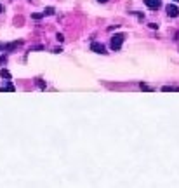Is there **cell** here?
Masks as SVG:
<instances>
[{
  "mask_svg": "<svg viewBox=\"0 0 179 188\" xmlns=\"http://www.w3.org/2000/svg\"><path fill=\"white\" fill-rule=\"evenodd\" d=\"M123 40H125V35L123 33H117L111 37V42H110V47H111L113 51H120V47H122Z\"/></svg>",
  "mask_w": 179,
  "mask_h": 188,
  "instance_id": "6da1fadb",
  "label": "cell"
},
{
  "mask_svg": "<svg viewBox=\"0 0 179 188\" xmlns=\"http://www.w3.org/2000/svg\"><path fill=\"white\" fill-rule=\"evenodd\" d=\"M90 51H92V53H97V54H106L105 45L99 44V42H92V44H90Z\"/></svg>",
  "mask_w": 179,
  "mask_h": 188,
  "instance_id": "7a4b0ae2",
  "label": "cell"
},
{
  "mask_svg": "<svg viewBox=\"0 0 179 188\" xmlns=\"http://www.w3.org/2000/svg\"><path fill=\"white\" fill-rule=\"evenodd\" d=\"M167 14L171 16V18H177V16H179V9L176 7V5L169 4V5H167Z\"/></svg>",
  "mask_w": 179,
  "mask_h": 188,
  "instance_id": "3957f363",
  "label": "cell"
},
{
  "mask_svg": "<svg viewBox=\"0 0 179 188\" xmlns=\"http://www.w3.org/2000/svg\"><path fill=\"white\" fill-rule=\"evenodd\" d=\"M144 4L148 5V7H151V9H158L162 5V2L160 0H144Z\"/></svg>",
  "mask_w": 179,
  "mask_h": 188,
  "instance_id": "277c9868",
  "label": "cell"
},
{
  "mask_svg": "<svg viewBox=\"0 0 179 188\" xmlns=\"http://www.w3.org/2000/svg\"><path fill=\"white\" fill-rule=\"evenodd\" d=\"M23 44V40H18V42H11V44H7L5 45V51H12V49H16V47H19V45Z\"/></svg>",
  "mask_w": 179,
  "mask_h": 188,
  "instance_id": "5b68a950",
  "label": "cell"
},
{
  "mask_svg": "<svg viewBox=\"0 0 179 188\" xmlns=\"http://www.w3.org/2000/svg\"><path fill=\"white\" fill-rule=\"evenodd\" d=\"M0 91H9V92H14V91H16V87L12 86L11 82H9V84H5V86H2V87H0Z\"/></svg>",
  "mask_w": 179,
  "mask_h": 188,
  "instance_id": "8992f818",
  "label": "cell"
},
{
  "mask_svg": "<svg viewBox=\"0 0 179 188\" xmlns=\"http://www.w3.org/2000/svg\"><path fill=\"white\" fill-rule=\"evenodd\" d=\"M0 75H2V79L11 80V72H9V70H5V68H2V70H0Z\"/></svg>",
  "mask_w": 179,
  "mask_h": 188,
  "instance_id": "52a82bcc",
  "label": "cell"
},
{
  "mask_svg": "<svg viewBox=\"0 0 179 188\" xmlns=\"http://www.w3.org/2000/svg\"><path fill=\"white\" fill-rule=\"evenodd\" d=\"M162 91H164V92H169V91H177V92H179V87H171V86H165Z\"/></svg>",
  "mask_w": 179,
  "mask_h": 188,
  "instance_id": "ba28073f",
  "label": "cell"
},
{
  "mask_svg": "<svg viewBox=\"0 0 179 188\" xmlns=\"http://www.w3.org/2000/svg\"><path fill=\"white\" fill-rule=\"evenodd\" d=\"M44 12H42V14H40V12H35V14H31V18H33V19H42V18H44Z\"/></svg>",
  "mask_w": 179,
  "mask_h": 188,
  "instance_id": "9c48e42d",
  "label": "cell"
},
{
  "mask_svg": "<svg viewBox=\"0 0 179 188\" xmlns=\"http://www.w3.org/2000/svg\"><path fill=\"white\" fill-rule=\"evenodd\" d=\"M44 14H47V16H52V14H54V7H47V9L44 11Z\"/></svg>",
  "mask_w": 179,
  "mask_h": 188,
  "instance_id": "30bf717a",
  "label": "cell"
},
{
  "mask_svg": "<svg viewBox=\"0 0 179 188\" xmlns=\"http://www.w3.org/2000/svg\"><path fill=\"white\" fill-rule=\"evenodd\" d=\"M37 84H38V87H40L42 91L45 89V82H44V80H40V79H38V80H37Z\"/></svg>",
  "mask_w": 179,
  "mask_h": 188,
  "instance_id": "8fae6325",
  "label": "cell"
},
{
  "mask_svg": "<svg viewBox=\"0 0 179 188\" xmlns=\"http://www.w3.org/2000/svg\"><path fill=\"white\" fill-rule=\"evenodd\" d=\"M56 40H57V42H63V40H64V35H63V33H57V35H56Z\"/></svg>",
  "mask_w": 179,
  "mask_h": 188,
  "instance_id": "7c38bea8",
  "label": "cell"
},
{
  "mask_svg": "<svg viewBox=\"0 0 179 188\" xmlns=\"http://www.w3.org/2000/svg\"><path fill=\"white\" fill-rule=\"evenodd\" d=\"M141 89H143V91H151V87L146 86V84H141Z\"/></svg>",
  "mask_w": 179,
  "mask_h": 188,
  "instance_id": "4fadbf2b",
  "label": "cell"
},
{
  "mask_svg": "<svg viewBox=\"0 0 179 188\" xmlns=\"http://www.w3.org/2000/svg\"><path fill=\"white\" fill-rule=\"evenodd\" d=\"M5 59H7L5 56H0V64H4V63H5Z\"/></svg>",
  "mask_w": 179,
  "mask_h": 188,
  "instance_id": "5bb4252c",
  "label": "cell"
},
{
  "mask_svg": "<svg viewBox=\"0 0 179 188\" xmlns=\"http://www.w3.org/2000/svg\"><path fill=\"white\" fill-rule=\"evenodd\" d=\"M52 53H56V54H59V53H63V49H61V47H57V49H54Z\"/></svg>",
  "mask_w": 179,
  "mask_h": 188,
  "instance_id": "9a60e30c",
  "label": "cell"
},
{
  "mask_svg": "<svg viewBox=\"0 0 179 188\" xmlns=\"http://www.w3.org/2000/svg\"><path fill=\"white\" fill-rule=\"evenodd\" d=\"M0 51H5V45L4 44H0Z\"/></svg>",
  "mask_w": 179,
  "mask_h": 188,
  "instance_id": "2e32d148",
  "label": "cell"
},
{
  "mask_svg": "<svg viewBox=\"0 0 179 188\" xmlns=\"http://www.w3.org/2000/svg\"><path fill=\"white\" fill-rule=\"evenodd\" d=\"M2 11H4V7H2V4H0V14H2Z\"/></svg>",
  "mask_w": 179,
  "mask_h": 188,
  "instance_id": "e0dca14e",
  "label": "cell"
},
{
  "mask_svg": "<svg viewBox=\"0 0 179 188\" xmlns=\"http://www.w3.org/2000/svg\"><path fill=\"white\" fill-rule=\"evenodd\" d=\"M97 2H108V0H97Z\"/></svg>",
  "mask_w": 179,
  "mask_h": 188,
  "instance_id": "ac0fdd59",
  "label": "cell"
},
{
  "mask_svg": "<svg viewBox=\"0 0 179 188\" xmlns=\"http://www.w3.org/2000/svg\"><path fill=\"white\" fill-rule=\"evenodd\" d=\"M174 2H179V0H174Z\"/></svg>",
  "mask_w": 179,
  "mask_h": 188,
  "instance_id": "d6986e66",
  "label": "cell"
}]
</instances>
